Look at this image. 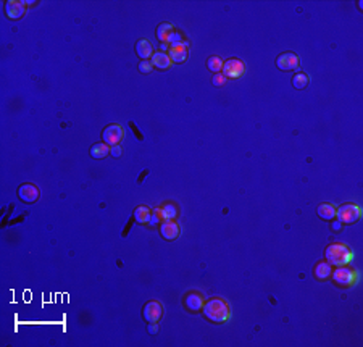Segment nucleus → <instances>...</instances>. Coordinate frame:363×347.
Masks as SVG:
<instances>
[{
    "label": "nucleus",
    "instance_id": "f257e3e1",
    "mask_svg": "<svg viewBox=\"0 0 363 347\" xmlns=\"http://www.w3.org/2000/svg\"><path fill=\"white\" fill-rule=\"evenodd\" d=\"M202 312H203V316L207 318L208 321L216 323V325L226 323L231 316L230 305H228L226 300L221 297H213V299L205 300Z\"/></svg>",
    "mask_w": 363,
    "mask_h": 347
},
{
    "label": "nucleus",
    "instance_id": "f03ea898",
    "mask_svg": "<svg viewBox=\"0 0 363 347\" xmlns=\"http://www.w3.org/2000/svg\"><path fill=\"white\" fill-rule=\"evenodd\" d=\"M325 260L330 265H334V267L347 265L354 260L352 249L342 244V242H332L325 249Z\"/></svg>",
    "mask_w": 363,
    "mask_h": 347
},
{
    "label": "nucleus",
    "instance_id": "7ed1b4c3",
    "mask_svg": "<svg viewBox=\"0 0 363 347\" xmlns=\"http://www.w3.org/2000/svg\"><path fill=\"white\" fill-rule=\"evenodd\" d=\"M331 280L334 283L336 286H341V287H352L355 286L357 283H359V271H355L354 268H349V267H336V270L331 271Z\"/></svg>",
    "mask_w": 363,
    "mask_h": 347
},
{
    "label": "nucleus",
    "instance_id": "20e7f679",
    "mask_svg": "<svg viewBox=\"0 0 363 347\" xmlns=\"http://www.w3.org/2000/svg\"><path fill=\"white\" fill-rule=\"evenodd\" d=\"M360 217H362V208L355 204H344L336 212V218L341 220L345 224H352L355 221H359Z\"/></svg>",
    "mask_w": 363,
    "mask_h": 347
},
{
    "label": "nucleus",
    "instance_id": "39448f33",
    "mask_svg": "<svg viewBox=\"0 0 363 347\" xmlns=\"http://www.w3.org/2000/svg\"><path fill=\"white\" fill-rule=\"evenodd\" d=\"M102 139H103V142L110 147L120 146V142L125 139V129H123V126L118 123L108 125L107 128L102 131Z\"/></svg>",
    "mask_w": 363,
    "mask_h": 347
},
{
    "label": "nucleus",
    "instance_id": "423d86ee",
    "mask_svg": "<svg viewBox=\"0 0 363 347\" xmlns=\"http://www.w3.org/2000/svg\"><path fill=\"white\" fill-rule=\"evenodd\" d=\"M276 66L281 71H294V69L300 68V59L294 52H284V54L278 55Z\"/></svg>",
    "mask_w": 363,
    "mask_h": 347
},
{
    "label": "nucleus",
    "instance_id": "0eeeda50",
    "mask_svg": "<svg viewBox=\"0 0 363 347\" xmlns=\"http://www.w3.org/2000/svg\"><path fill=\"white\" fill-rule=\"evenodd\" d=\"M163 316V307L159 300H150L144 305L142 309V318L147 323H159Z\"/></svg>",
    "mask_w": 363,
    "mask_h": 347
},
{
    "label": "nucleus",
    "instance_id": "6e6552de",
    "mask_svg": "<svg viewBox=\"0 0 363 347\" xmlns=\"http://www.w3.org/2000/svg\"><path fill=\"white\" fill-rule=\"evenodd\" d=\"M203 304H205V299H203L202 294L197 292V291L187 292L183 297V305L186 307L187 312H191V314H197V312H200L203 309Z\"/></svg>",
    "mask_w": 363,
    "mask_h": 347
},
{
    "label": "nucleus",
    "instance_id": "1a4fd4ad",
    "mask_svg": "<svg viewBox=\"0 0 363 347\" xmlns=\"http://www.w3.org/2000/svg\"><path fill=\"white\" fill-rule=\"evenodd\" d=\"M187 45H189V42H186V40L169 44L168 57L171 59L173 63H184L187 60V55H189V52H187Z\"/></svg>",
    "mask_w": 363,
    "mask_h": 347
},
{
    "label": "nucleus",
    "instance_id": "9d476101",
    "mask_svg": "<svg viewBox=\"0 0 363 347\" xmlns=\"http://www.w3.org/2000/svg\"><path fill=\"white\" fill-rule=\"evenodd\" d=\"M18 199L21 202H25V204H34L37 199H39V188L36 186V184H31V183H25L21 184V186L18 188Z\"/></svg>",
    "mask_w": 363,
    "mask_h": 347
},
{
    "label": "nucleus",
    "instance_id": "9b49d317",
    "mask_svg": "<svg viewBox=\"0 0 363 347\" xmlns=\"http://www.w3.org/2000/svg\"><path fill=\"white\" fill-rule=\"evenodd\" d=\"M244 71H245V66L239 59H230L228 62H225V65H223V74L226 78H232V79L241 78Z\"/></svg>",
    "mask_w": 363,
    "mask_h": 347
},
{
    "label": "nucleus",
    "instance_id": "f8f14e48",
    "mask_svg": "<svg viewBox=\"0 0 363 347\" xmlns=\"http://www.w3.org/2000/svg\"><path fill=\"white\" fill-rule=\"evenodd\" d=\"M160 234L165 241H174L179 236V224L174 220H165L160 223Z\"/></svg>",
    "mask_w": 363,
    "mask_h": 347
},
{
    "label": "nucleus",
    "instance_id": "ddd939ff",
    "mask_svg": "<svg viewBox=\"0 0 363 347\" xmlns=\"http://www.w3.org/2000/svg\"><path fill=\"white\" fill-rule=\"evenodd\" d=\"M25 3L21 2H15V0H10V2L5 3V13H7V16L10 20H20L23 15H25Z\"/></svg>",
    "mask_w": 363,
    "mask_h": 347
},
{
    "label": "nucleus",
    "instance_id": "4468645a",
    "mask_svg": "<svg viewBox=\"0 0 363 347\" xmlns=\"http://www.w3.org/2000/svg\"><path fill=\"white\" fill-rule=\"evenodd\" d=\"M150 63H152V66L157 69H168L173 65L171 59H169L168 54H165V52H155V54L152 55Z\"/></svg>",
    "mask_w": 363,
    "mask_h": 347
},
{
    "label": "nucleus",
    "instance_id": "2eb2a0df",
    "mask_svg": "<svg viewBox=\"0 0 363 347\" xmlns=\"http://www.w3.org/2000/svg\"><path fill=\"white\" fill-rule=\"evenodd\" d=\"M136 54L139 59L149 60L152 59V55H154V47H152V44L147 39H140L136 42Z\"/></svg>",
    "mask_w": 363,
    "mask_h": 347
},
{
    "label": "nucleus",
    "instance_id": "dca6fc26",
    "mask_svg": "<svg viewBox=\"0 0 363 347\" xmlns=\"http://www.w3.org/2000/svg\"><path fill=\"white\" fill-rule=\"evenodd\" d=\"M154 213H155L157 218H159V220H162V221H165V220H174V218H176V215H178V208L174 207L173 204H165V205H162V207L157 208V210H155Z\"/></svg>",
    "mask_w": 363,
    "mask_h": 347
},
{
    "label": "nucleus",
    "instance_id": "f3484780",
    "mask_svg": "<svg viewBox=\"0 0 363 347\" xmlns=\"http://www.w3.org/2000/svg\"><path fill=\"white\" fill-rule=\"evenodd\" d=\"M174 31L176 30H174L173 25H169V23H162V25L157 26V39H159L162 44H169V39H171Z\"/></svg>",
    "mask_w": 363,
    "mask_h": 347
},
{
    "label": "nucleus",
    "instance_id": "a211bd4d",
    "mask_svg": "<svg viewBox=\"0 0 363 347\" xmlns=\"http://www.w3.org/2000/svg\"><path fill=\"white\" fill-rule=\"evenodd\" d=\"M336 212H337V208L332 204H321L317 208L318 217L321 220H325V221H332V220L336 218Z\"/></svg>",
    "mask_w": 363,
    "mask_h": 347
},
{
    "label": "nucleus",
    "instance_id": "6ab92c4d",
    "mask_svg": "<svg viewBox=\"0 0 363 347\" xmlns=\"http://www.w3.org/2000/svg\"><path fill=\"white\" fill-rule=\"evenodd\" d=\"M331 271H332V265H330L325 260V262L317 263V267H315V270H313V275L318 281H325L331 276Z\"/></svg>",
    "mask_w": 363,
    "mask_h": 347
},
{
    "label": "nucleus",
    "instance_id": "aec40b11",
    "mask_svg": "<svg viewBox=\"0 0 363 347\" xmlns=\"http://www.w3.org/2000/svg\"><path fill=\"white\" fill-rule=\"evenodd\" d=\"M152 212L149 207H145V205H139L136 210H134V220H136L137 223H140V224H145V223H149L150 221V218H152Z\"/></svg>",
    "mask_w": 363,
    "mask_h": 347
},
{
    "label": "nucleus",
    "instance_id": "412c9836",
    "mask_svg": "<svg viewBox=\"0 0 363 347\" xmlns=\"http://www.w3.org/2000/svg\"><path fill=\"white\" fill-rule=\"evenodd\" d=\"M89 154L92 158H105L107 155H110V146H107L105 142H97L91 147Z\"/></svg>",
    "mask_w": 363,
    "mask_h": 347
},
{
    "label": "nucleus",
    "instance_id": "4be33fe9",
    "mask_svg": "<svg viewBox=\"0 0 363 347\" xmlns=\"http://www.w3.org/2000/svg\"><path fill=\"white\" fill-rule=\"evenodd\" d=\"M292 86H294V89H305L308 86V76L305 73H296L294 78H292Z\"/></svg>",
    "mask_w": 363,
    "mask_h": 347
},
{
    "label": "nucleus",
    "instance_id": "5701e85b",
    "mask_svg": "<svg viewBox=\"0 0 363 347\" xmlns=\"http://www.w3.org/2000/svg\"><path fill=\"white\" fill-rule=\"evenodd\" d=\"M223 65H225V62L221 60L220 57H210V59L207 60L208 69H210V71H213L215 74L220 73V71H223Z\"/></svg>",
    "mask_w": 363,
    "mask_h": 347
},
{
    "label": "nucleus",
    "instance_id": "b1692460",
    "mask_svg": "<svg viewBox=\"0 0 363 347\" xmlns=\"http://www.w3.org/2000/svg\"><path fill=\"white\" fill-rule=\"evenodd\" d=\"M152 69H154V66H152L150 60H140V63H139V71L140 73L149 74V73H152Z\"/></svg>",
    "mask_w": 363,
    "mask_h": 347
},
{
    "label": "nucleus",
    "instance_id": "393cba45",
    "mask_svg": "<svg viewBox=\"0 0 363 347\" xmlns=\"http://www.w3.org/2000/svg\"><path fill=\"white\" fill-rule=\"evenodd\" d=\"M213 86H216V88H223V86L226 84V76L223 73H216L213 79H212Z\"/></svg>",
    "mask_w": 363,
    "mask_h": 347
},
{
    "label": "nucleus",
    "instance_id": "a878e982",
    "mask_svg": "<svg viewBox=\"0 0 363 347\" xmlns=\"http://www.w3.org/2000/svg\"><path fill=\"white\" fill-rule=\"evenodd\" d=\"M121 154H123V149H121L120 146H113V147H110V155H113L115 158L121 157Z\"/></svg>",
    "mask_w": 363,
    "mask_h": 347
},
{
    "label": "nucleus",
    "instance_id": "bb28decb",
    "mask_svg": "<svg viewBox=\"0 0 363 347\" xmlns=\"http://www.w3.org/2000/svg\"><path fill=\"white\" fill-rule=\"evenodd\" d=\"M342 224L344 223L341 221V220H336L334 218V220H332V223H331V229L334 231V233H336V231H341L342 229Z\"/></svg>",
    "mask_w": 363,
    "mask_h": 347
},
{
    "label": "nucleus",
    "instance_id": "cd10ccee",
    "mask_svg": "<svg viewBox=\"0 0 363 347\" xmlns=\"http://www.w3.org/2000/svg\"><path fill=\"white\" fill-rule=\"evenodd\" d=\"M149 333L150 334L159 333V323H149Z\"/></svg>",
    "mask_w": 363,
    "mask_h": 347
}]
</instances>
